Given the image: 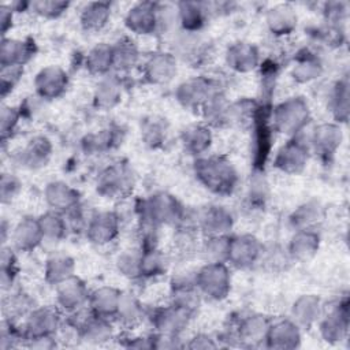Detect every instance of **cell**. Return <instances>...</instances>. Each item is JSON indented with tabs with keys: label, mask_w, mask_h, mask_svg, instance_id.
Segmentation results:
<instances>
[{
	"label": "cell",
	"mask_w": 350,
	"mask_h": 350,
	"mask_svg": "<svg viewBox=\"0 0 350 350\" xmlns=\"http://www.w3.org/2000/svg\"><path fill=\"white\" fill-rule=\"evenodd\" d=\"M194 175L206 190L216 196H230L238 185V172L234 164L221 154L197 157Z\"/></svg>",
	"instance_id": "obj_1"
},
{
	"label": "cell",
	"mask_w": 350,
	"mask_h": 350,
	"mask_svg": "<svg viewBox=\"0 0 350 350\" xmlns=\"http://www.w3.org/2000/svg\"><path fill=\"white\" fill-rule=\"evenodd\" d=\"M135 212L141 226L160 228L161 226H178L185 219L183 205L165 191H157L138 201Z\"/></svg>",
	"instance_id": "obj_2"
},
{
	"label": "cell",
	"mask_w": 350,
	"mask_h": 350,
	"mask_svg": "<svg viewBox=\"0 0 350 350\" xmlns=\"http://www.w3.org/2000/svg\"><path fill=\"white\" fill-rule=\"evenodd\" d=\"M310 122L309 104L304 97H290L271 109V124L275 131L291 137L304 131Z\"/></svg>",
	"instance_id": "obj_3"
},
{
	"label": "cell",
	"mask_w": 350,
	"mask_h": 350,
	"mask_svg": "<svg viewBox=\"0 0 350 350\" xmlns=\"http://www.w3.org/2000/svg\"><path fill=\"white\" fill-rule=\"evenodd\" d=\"M172 55L191 67H202L213 57V42L201 31L180 30L174 37Z\"/></svg>",
	"instance_id": "obj_4"
},
{
	"label": "cell",
	"mask_w": 350,
	"mask_h": 350,
	"mask_svg": "<svg viewBox=\"0 0 350 350\" xmlns=\"http://www.w3.org/2000/svg\"><path fill=\"white\" fill-rule=\"evenodd\" d=\"M135 175L133 168L123 161L105 167L97 176L96 190L100 196L112 200L126 198L133 193Z\"/></svg>",
	"instance_id": "obj_5"
},
{
	"label": "cell",
	"mask_w": 350,
	"mask_h": 350,
	"mask_svg": "<svg viewBox=\"0 0 350 350\" xmlns=\"http://www.w3.org/2000/svg\"><path fill=\"white\" fill-rule=\"evenodd\" d=\"M196 284L201 295L221 301L231 291V273L227 262H206L196 272Z\"/></svg>",
	"instance_id": "obj_6"
},
{
	"label": "cell",
	"mask_w": 350,
	"mask_h": 350,
	"mask_svg": "<svg viewBox=\"0 0 350 350\" xmlns=\"http://www.w3.org/2000/svg\"><path fill=\"white\" fill-rule=\"evenodd\" d=\"M219 90L220 88L213 79L205 77H194L178 85L175 90V98L185 109L201 112L202 107L211 98V96Z\"/></svg>",
	"instance_id": "obj_7"
},
{
	"label": "cell",
	"mask_w": 350,
	"mask_h": 350,
	"mask_svg": "<svg viewBox=\"0 0 350 350\" xmlns=\"http://www.w3.org/2000/svg\"><path fill=\"white\" fill-rule=\"evenodd\" d=\"M309 154L308 139H305L301 131L279 148L273 159V165L287 175H298L306 168Z\"/></svg>",
	"instance_id": "obj_8"
},
{
	"label": "cell",
	"mask_w": 350,
	"mask_h": 350,
	"mask_svg": "<svg viewBox=\"0 0 350 350\" xmlns=\"http://www.w3.org/2000/svg\"><path fill=\"white\" fill-rule=\"evenodd\" d=\"M271 321L267 316L260 313H253L238 320L234 329L227 331L232 338L234 343L245 347H260L265 346L267 334L271 325Z\"/></svg>",
	"instance_id": "obj_9"
},
{
	"label": "cell",
	"mask_w": 350,
	"mask_h": 350,
	"mask_svg": "<svg viewBox=\"0 0 350 350\" xmlns=\"http://www.w3.org/2000/svg\"><path fill=\"white\" fill-rule=\"evenodd\" d=\"M194 314L175 304L167 306L154 308L149 313V320L154 328V332L180 336V334L189 325Z\"/></svg>",
	"instance_id": "obj_10"
},
{
	"label": "cell",
	"mask_w": 350,
	"mask_h": 350,
	"mask_svg": "<svg viewBox=\"0 0 350 350\" xmlns=\"http://www.w3.org/2000/svg\"><path fill=\"white\" fill-rule=\"evenodd\" d=\"M264 246L252 234H239L230 238L227 262L237 268H250L262 258Z\"/></svg>",
	"instance_id": "obj_11"
},
{
	"label": "cell",
	"mask_w": 350,
	"mask_h": 350,
	"mask_svg": "<svg viewBox=\"0 0 350 350\" xmlns=\"http://www.w3.org/2000/svg\"><path fill=\"white\" fill-rule=\"evenodd\" d=\"M60 325L62 314L56 306H38L27 313L23 329L26 338L31 339L40 336H55Z\"/></svg>",
	"instance_id": "obj_12"
},
{
	"label": "cell",
	"mask_w": 350,
	"mask_h": 350,
	"mask_svg": "<svg viewBox=\"0 0 350 350\" xmlns=\"http://www.w3.org/2000/svg\"><path fill=\"white\" fill-rule=\"evenodd\" d=\"M342 130L338 123H321L308 137L310 152L323 161H329L342 144Z\"/></svg>",
	"instance_id": "obj_13"
},
{
	"label": "cell",
	"mask_w": 350,
	"mask_h": 350,
	"mask_svg": "<svg viewBox=\"0 0 350 350\" xmlns=\"http://www.w3.org/2000/svg\"><path fill=\"white\" fill-rule=\"evenodd\" d=\"M120 231V217L112 211L96 212L90 216L85 228L86 238L90 243L104 246L116 239Z\"/></svg>",
	"instance_id": "obj_14"
},
{
	"label": "cell",
	"mask_w": 350,
	"mask_h": 350,
	"mask_svg": "<svg viewBox=\"0 0 350 350\" xmlns=\"http://www.w3.org/2000/svg\"><path fill=\"white\" fill-rule=\"evenodd\" d=\"M68 88V74L59 66H46L41 68L34 78L36 94L44 101L62 97Z\"/></svg>",
	"instance_id": "obj_15"
},
{
	"label": "cell",
	"mask_w": 350,
	"mask_h": 350,
	"mask_svg": "<svg viewBox=\"0 0 350 350\" xmlns=\"http://www.w3.org/2000/svg\"><path fill=\"white\" fill-rule=\"evenodd\" d=\"M178 72V60L171 52H154L142 66L144 79L150 85H167Z\"/></svg>",
	"instance_id": "obj_16"
},
{
	"label": "cell",
	"mask_w": 350,
	"mask_h": 350,
	"mask_svg": "<svg viewBox=\"0 0 350 350\" xmlns=\"http://www.w3.org/2000/svg\"><path fill=\"white\" fill-rule=\"evenodd\" d=\"M37 53L36 41L30 37H3L0 44V67H25Z\"/></svg>",
	"instance_id": "obj_17"
},
{
	"label": "cell",
	"mask_w": 350,
	"mask_h": 350,
	"mask_svg": "<svg viewBox=\"0 0 350 350\" xmlns=\"http://www.w3.org/2000/svg\"><path fill=\"white\" fill-rule=\"evenodd\" d=\"M320 334L325 342L338 343L347 336L349 332V301L343 298L331 312L323 313L319 320Z\"/></svg>",
	"instance_id": "obj_18"
},
{
	"label": "cell",
	"mask_w": 350,
	"mask_h": 350,
	"mask_svg": "<svg viewBox=\"0 0 350 350\" xmlns=\"http://www.w3.org/2000/svg\"><path fill=\"white\" fill-rule=\"evenodd\" d=\"M197 228L205 235H226L234 226L232 213L221 205H208L197 212Z\"/></svg>",
	"instance_id": "obj_19"
},
{
	"label": "cell",
	"mask_w": 350,
	"mask_h": 350,
	"mask_svg": "<svg viewBox=\"0 0 350 350\" xmlns=\"http://www.w3.org/2000/svg\"><path fill=\"white\" fill-rule=\"evenodd\" d=\"M57 306L66 312H75L88 305L90 291L86 283L77 275L59 283L56 287Z\"/></svg>",
	"instance_id": "obj_20"
},
{
	"label": "cell",
	"mask_w": 350,
	"mask_h": 350,
	"mask_svg": "<svg viewBox=\"0 0 350 350\" xmlns=\"http://www.w3.org/2000/svg\"><path fill=\"white\" fill-rule=\"evenodd\" d=\"M157 3L141 1L134 4L124 16L126 27L138 36L157 33Z\"/></svg>",
	"instance_id": "obj_21"
},
{
	"label": "cell",
	"mask_w": 350,
	"mask_h": 350,
	"mask_svg": "<svg viewBox=\"0 0 350 350\" xmlns=\"http://www.w3.org/2000/svg\"><path fill=\"white\" fill-rule=\"evenodd\" d=\"M301 327L293 319L271 321L265 347L278 350H291L301 345Z\"/></svg>",
	"instance_id": "obj_22"
},
{
	"label": "cell",
	"mask_w": 350,
	"mask_h": 350,
	"mask_svg": "<svg viewBox=\"0 0 350 350\" xmlns=\"http://www.w3.org/2000/svg\"><path fill=\"white\" fill-rule=\"evenodd\" d=\"M201 293L196 284V272L180 273L174 276L171 280V302L191 312L193 314L197 312L201 304Z\"/></svg>",
	"instance_id": "obj_23"
},
{
	"label": "cell",
	"mask_w": 350,
	"mask_h": 350,
	"mask_svg": "<svg viewBox=\"0 0 350 350\" xmlns=\"http://www.w3.org/2000/svg\"><path fill=\"white\" fill-rule=\"evenodd\" d=\"M44 198L51 211L68 213L81 204V193L63 180H52L45 186Z\"/></svg>",
	"instance_id": "obj_24"
},
{
	"label": "cell",
	"mask_w": 350,
	"mask_h": 350,
	"mask_svg": "<svg viewBox=\"0 0 350 350\" xmlns=\"http://www.w3.org/2000/svg\"><path fill=\"white\" fill-rule=\"evenodd\" d=\"M12 241V247L18 252L29 253L36 250L44 238V232L41 230L38 217L33 216H25L22 217L14 227L12 232L10 234Z\"/></svg>",
	"instance_id": "obj_25"
},
{
	"label": "cell",
	"mask_w": 350,
	"mask_h": 350,
	"mask_svg": "<svg viewBox=\"0 0 350 350\" xmlns=\"http://www.w3.org/2000/svg\"><path fill=\"white\" fill-rule=\"evenodd\" d=\"M258 48L246 41L232 42L226 52V63L235 72L246 74L260 67Z\"/></svg>",
	"instance_id": "obj_26"
},
{
	"label": "cell",
	"mask_w": 350,
	"mask_h": 350,
	"mask_svg": "<svg viewBox=\"0 0 350 350\" xmlns=\"http://www.w3.org/2000/svg\"><path fill=\"white\" fill-rule=\"evenodd\" d=\"M52 150V144L46 137L36 135L18 153V164L27 170H40L49 163Z\"/></svg>",
	"instance_id": "obj_27"
},
{
	"label": "cell",
	"mask_w": 350,
	"mask_h": 350,
	"mask_svg": "<svg viewBox=\"0 0 350 350\" xmlns=\"http://www.w3.org/2000/svg\"><path fill=\"white\" fill-rule=\"evenodd\" d=\"M212 131L205 123H193L186 126L180 133L183 150L194 157L205 156L212 145Z\"/></svg>",
	"instance_id": "obj_28"
},
{
	"label": "cell",
	"mask_w": 350,
	"mask_h": 350,
	"mask_svg": "<svg viewBox=\"0 0 350 350\" xmlns=\"http://www.w3.org/2000/svg\"><path fill=\"white\" fill-rule=\"evenodd\" d=\"M178 23L185 31H201L208 21L209 4L201 1H179L175 4Z\"/></svg>",
	"instance_id": "obj_29"
},
{
	"label": "cell",
	"mask_w": 350,
	"mask_h": 350,
	"mask_svg": "<svg viewBox=\"0 0 350 350\" xmlns=\"http://www.w3.org/2000/svg\"><path fill=\"white\" fill-rule=\"evenodd\" d=\"M123 96V83L118 75L108 74L103 77L93 93V104L97 109L109 111L115 108Z\"/></svg>",
	"instance_id": "obj_30"
},
{
	"label": "cell",
	"mask_w": 350,
	"mask_h": 350,
	"mask_svg": "<svg viewBox=\"0 0 350 350\" xmlns=\"http://www.w3.org/2000/svg\"><path fill=\"white\" fill-rule=\"evenodd\" d=\"M123 134L120 127H105L85 135L81 145L86 154H100L119 146L123 141Z\"/></svg>",
	"instance_id": "obj_31"
},
{
	"label": "cell",
	"mask_w": 350,
	"mask_h": 350,
	"mask_svg": "<svg viewBox=\"0 0 350 350\" xmlns=\"http://www.w3.org/2000/svg\"><path fill=\"white\" fill-rule=\"evenodd\" d=\"M298 16L290 4H276L265 14V22L273 36L283 37L291 34L297 27Z\"/></svg>",
	"instance_id": "obj_32"
},
{
	"label": "cell",
	"mask_w": 350,
	"mask_h": 350,
	"mask_svg": "<svg viewBox=\"0 0 350 350\" xmlns=\"http://www.w3.org/2000/svg\"><path fill=\"white\" fill-rule=\"evenodd\" d=\"M320 247V235L314 230H295L290 239L287 253L294 261H308Z\"/></svg>",
	"instance_id": "obj_33"
},
{
	"label": "cell",
	"mask_w": 350,
	"mask_h": 350,
	"mask_svg": "<svg viewBox=\"0 0 350 350\" xmlns=\"http://www.w3.org/2000/svg\"><path fill=\"white\" fill-rule=\"evenodd\" d=\"M120 295L122 290L112 286H103L90 293L88 306L97 316L115 319Z\"/></svg>",
	"instance_id": "obj_34"
},
{
	"label": "cell",
	"mask_w": 350,
	"mask_h": 350,
	"mask_svg": "<svg viewBox=\"0 0 350 350\" xmlns=\"http://www.w3.org/2000/svg\"><path fill=\"white\" fill-rule=\"evenodd\" d=\"M323 313L324 309L321 299L313 294H304L298 297L291 306V319L299 327H310L316 324Z\"/></svg>",
	"instance_id": "obj_35"
},
{
	"label": "cell",
	"mask_w": 350,
	"mask_h": 350,
	"mask_svg": "<svg viewBox=\"0 0 350 350\" xmlns=\"http://www.w3.org/2000/svg\"><path fill=\"white\" fill-rule=\"evenodd\" d=\"M323 72V63L317 55L304 49L298 52L291 67V77L298 83H309Z\"/></svg>",
	"instance_id": "obj_36"
},
{
	"label": "cell",
	"mask_w": 350,
	"mask_h": 350,
	"mask_svg": "<svg viewBox=\"0 0 350 350\" xmlns=\"http://www.w3.org/2000/svg\"><path fill=\"white\" fill-rule=\"evenodd\" d=\"M230 105L226 94L219 90L211 96L201 109V113L205 119V124L209 127H227L231 126L230 120Z\"/></svg>",
	"instance_id": "obj_37"
},
{
	"label": "cell",
	"mask_w": 350,
	"mask_h": 350,
	"mask_svg": "<svg viewBox=\"0 0 350 350\" xmlns=\"http://www.w3.org/2000/svg\"><path fill=\"white\" fill-rule=\"evenodd\" d=\"M85 67L89 74L105 77L113 70V49L107 42L96 44L85 57Z\"/></svg>",
	"instance_id": "obj_38"
},
{
	"label": "cell",
	"mask_w": 350,
	"mask_h": 350,
	"mask_svg": "<svg viewBox=\"0 0 350 350\" xmlns=\"http://www.w3.org/2000/svg\"><path fill=\"white\" fill-rule=\"evenodd\" d=\"M111 19V4L107 1L88 3L79 15L81 26L85 31L96 33L103 30Z\"/></svg>",
	"instance_id": "obj_39"
},
{
	"label": "cell",
	"mask_w": 350,
	"mask_h": 350,
	"mask_svg": "<svg viewBox=\"0 0 350 350\" xmlns=\"http://www.w3.org/2000/svg\"><path fill=\"white\" fill-rule=\"evenodd\" d=\"M170 124L161 116H148L141 122V139L150 149L163 148L168 139Z\"/></svg>",
	"instance_id": "obj_40"
},
{
	"label": "cell",
	"mask_w": 350,
	"mask_h": 350,
	"mask_svg": "<svg viewBox=\"0 0 350 350\" xmlns=\"http://www.w3.org/2000/svg\"><path fill=\"white\" fill-rule=\"evenodd\" d=\"M75 275V261L68 254H53L45 261L44 278L53 287Z\"/></svg>",
	"instance_id": "obj_41"
},
{
	"label": "cell",
	"mask_w": 350,
	"mask_h": 350,
	"mask_svg": "<svg viewBox=\"0 0 350 350\" xmlns=\"http://www.w3.org/2000/svg\"><path fill=\"white\" fill-rule=\"evenodd\" d=\"M113 49V70L116 72H127L133 70L139 62V51L133 40L123 37L115 45Z\"/></svg>",
	"instance_id": "obj_42"
},
{
	"label": "cell",
	"mask_w": 350,
	"mask_h": 350,
	"mask_svg": "<svg viewBox=\"0 0 350 350\" xmlns=\"http://www.w3.org/2000/svg\"><path fill=\"white\" fill-rule=\"evenodd\" d=\"M144 314L145 309L141 301L134 294L122 291L115 319L126 327H133L142 320Z\"/></svg>",
	"instance_id": "obj_43"
},
{
	"label": "cell",
	"mask_w": 350,
	"mask_h": 350,
	"mask_svg": "<svg viewBox=\"0 0 350 350\" xmlns=\"http://www.w3.org/2000/svg\"><path fill=\"white\" fill-rule=\"evenodd\" d=\"M323 219V208L316 201L299 205L291 215L290 223L295 230H314V226Z\"/></svg>",
	"instance_id": "obj_44"
},
{
	"label": "cell",
	"mask_w": 350,
	"mask_h": 350,
	"mask_svg": "<svg viewBox=\"0 0 350 350\" xmlns=\"http://www.w3.org/2000/svg\"><path fill=\"white\" fill-rule=\"evenodd\" d=\"M329 111L332 118L338 123H346L349 119V82L347 79H340L335 82L329 94Z\"/></svg>",
	"instance_id": "obj_45"
},
{
	"label": "cell",
	"mask_w": 350,
	"mask_h": 350,
	"mask_svg": "<svg viewBox=\"0 0 350 350\" xmlns=\"http://www.w3.org/2000/svg\"><path fill=\"white\" fill-rule=\"evenodd\" d=\"M168 257L159 249H141V276L157 278L168 271Z\"/></svg>",
	"instance_id": "obj_46"
},
{
	"label": "cell",
	"mask_w": 350,
	"mask_h": 350,
	"mask_svg": "<svg viewBox=\"0 0 350 350\" xmlns=\"http://www.w3.org/2000/svg\"><path fill=\"white\" fill-rule=\"evenodd\" d=\"M38 221L44 232V238L55 242L64 239L70 230L67 219L63 216V213L55 211H48L46 213L41 215L38 217Z\"/></svg>",
	"instance_id": "obj_47"
},
{
	"label": "cell",
	"mask_w": 350,
	"mask_h": 350,
	"mask_svg": "<svg viewBox=\"0 0 350 350\" xmlns=\"http://www.w3.org/2000/svg\"><path fill=\"white\" fill-rule=\"evenodd\" d=\"M230 235H211L206 237L201 245V252L206 262H227Z\"/></svg>",
	"instance_id": "obj_48"
},
{
	"label": "cell",
	"mask_w": 350,
	"mask_h": 350,
	"mask_svg": "<svg viewBox=\"0 0 350 350\" xmlns=\"http://www.w3.org/2000/svg\"><path fill=\"white\" fill-rule=\"evenodd\" d=\"M18 258L15 249L7 245H1V257H0V283L3 290L11 288L16 276H18Z\"/></svg>",
	"instance_id": "obj_49"
},
{
	"label": "cell",
	"mask_w": 350,
	"mask_h": 350,
	"mask_svg": "<svg viewBox=\"0 0 350 350\" xmlns=\"http://www.w3.org/2000/svg\"><path fill=\"white\" fill-rule=\"evenodd\" d=\"M116 268L122 276L135 280L141 279V249L124 250L116 258Z\"/></svg>",
	"instance_id": "obj_50"
},
{
	"label": "cell",
	"mask_w": 350,
	"mask_h": 350,
	"mask_svg": "<svg viewBox=\"0 0 350 350\" xmlns=\"http://www.w3.org/2000/svg\"><path fill=\"white\" fill-rule=\"evenodd\" d=\"M22 119V113L19 107L3 105L0 111V135L1 142L5 144L10 138H12L19 122Z\"/></svg>",
	"instance_id": "obj_51"
},
{
	"label": "cell",
	"mask_w": 350,
	"mask_h": 350,
	"mask_svg": "<svg viewBox=\"0 0 350 350\" xmlns=\"http://www.w3.org/2000/svg\"><path fill=\"white\" fill-rule=\"evenodd\" d=\"M70 7L68 1L62 0H36L30 1V10L36 12L37 15L46 18V19H55L63 15Z\"/></svg>",
	"instance_id": "obj_52"
},
{
	"label": "cell",
	"mask_w": 350,
	"mask_h": 350,
	"mask_svg": "<svg viewBox=\"0 0 350 350\" xmlns=\"http://www.w3.org/2000/svg\"><path fill=\"white\" fill-rule=\"evenodd\" d=\"M249 201L250 205H256V206H264L267 198H268V183L264 178V172L262 171H257L254 170L253 178H252V183L249 186Z\"/></svg>",
	"instance_id": "obj_53"
},
{
	"label": "cell",
	"mask_w": 350,
	"mask_h": 350,
	"mask_svg": "<svg viewBox=\"0 0 350 350\" xmlns=\"http://www.w3.org/2000/svg\"><path fill=\"white\" fill-rule=\"evenodd\" d=\"M21 189H22V183L15 175L7 174V172L1 174L0 197L3 204H11L19 194Z\"/></svg>",
	"instance_id": "obj_54"
},
{
	"label": "cell",
	"mask_w": 350,
	"mask_h": 350,
	"mask_svg": "<svg viewBox=\"0 0 350 350\" xmlns=\"http://www.w3.org/2000/svg\"><path fill=\"white\" fill-rule=\"evenodd\" d=\"M22 75H23V67H1L0 90H1L3 98H5L15 89Z\"/></svg>",
	"instance_id": "obj_55"
},
{
	"label": "cell",
	"mask_w": 350,
	"mask_h": 350,
	"mask_svg": "<svg viewBox=\"0 0 350 350\" xmlns=\"http://www.w3.org/2000/svg\"><path fill=\"white\" fill-rule=\"evenodd\" d=\"M323 11H324V16H325V23L339 26V23L347 15V4L342 3V1L325 3Z\"/></svg>",
	"instance_id": "obj_56"
},
{
	"label": "cell",
	"mask_w": 350,
	"mask_h": 350,
	"mask_svg": "<svg viewBox=\"0 0 350 350\" xmlns=\"http://www.w3.org/2000/svg\"><path fill=\"white\" fill-rule=\"evenodd\" d=\"M185 347H189V349H216V347H219V342H216L208 334H197L189 340V343H185Z\"/></svg>",
	"instance_id": "obj_57"
},
{
	"label": "cell",
	"mask_w": 350,
	"mask_h": 350,
	"mask_svg": "<svg viewBox=\"0 0 350 350\" xmlns=\"http://www.w3.org/2000/svg\"><path fill=\"white\" fill-rule=\"evenodd\" d=\"M12 19H14V10L8 4L0 5V25H1V34L5 37L7 31L12 27Z\"/></svg>",
	"instance_id": "obj_58"
},
{
	"label": "cell",
	"mask_w": 350,
	"mask_h": 350,
	"mask_svg": "<svg viewBox=\"0 0 350 350\" xmlns=\"http://www.w3.org/2000/svg\"><path fill=\"white\" fill-rule=\"evenodd\" d=\"M25 345L33 349H53L56 347V340H55V336H40V338L27 339Z\"/></svg>",
	"instance_id": "obj_59"
},
{
	"label": "cell",
	"mask_w": 350,
	"mask_h": 350,
	"mask_svg": "<svg viewBox=\"0 0 350 350\" xmlns=\"http://www.w3.org/2000/svg\"><path fill=\"white\" fill-rule=\"evenodd\" d=\"M127 343H123L126 347H134V349H152V336H134V338H126Z\"/></svg>",
	"instance_id": "obj_60"
}]
</instances>
